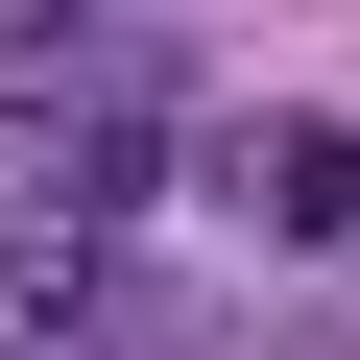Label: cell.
I'll use <instances>...</instances> for the list:
<instances>
[{
	"label": "cell",
	"mask_w": 360,
	"mask_h": 360,
	"mask_svg": "<svg viewBox=\"0 0 360 360\" xmlns=\"http://www.w3.org/2000/svg\"><path fill=\"white\" fill-rule=\"evenodd\" d=\"M0 360H193V336L120 264V217H0Z\"/></svg>",
	"instance_id": "1"
},
{
	"label": "cell",
	"mask_w": 360,
	"mask_h": 360,
	"mask_svg": "<svg viewBox=\"0 0 360 360\" xmlns=\"http://www.w3.org/2000/svg\"><path fill=\"white\" fill-rule=\"evenodd\" d=\"M144 193H168L144 96H0V217H144Z\"/></svg>",
	"instance_id": "2"
},
{
	"label": "cell",
	"mask_w": 360,
	"mask_h": 360,
	"mask_svg": "<svg viewBox=\"0 0 360 360\" xmlns=\"http://www.w3.org/2000/svg\"><path fill=\"white\" fill-rule=\"evenodd\" d=\"M217 193H240L264 240H360V144H336V120H240V144H217Z\"/></svg>",
	"instance_id": "3"
},
{
	"label": "cell",
	"mask_w": 360,
	"mask_h": 360,
	"mask_svg": "<svg viewBox=\"0 0 360 360\" xmlns=\"http://www.w3.org/2000/svg\"><path fill=\"white\" fill-rule=\"evenodd\" d=\"M49 49H72V0H0V72H49Z\"/></svg>",
	"instance_id": "4"
}]
</instances>
